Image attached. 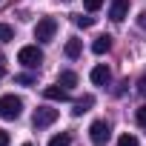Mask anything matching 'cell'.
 <instances>
[{
  "mask_svg": "<svg viewBox=\"0 0 146 146\" xmlns=\"http://www.w3.org/2000/svg\"><path fill=\"white\" fill-rule=\"evenodd\" d=\"M23 112V100L15 98V95H3L0 98V117L3 120H17Z\"/></svg>",
  "mask_w": 146,
  "mask_h": 146,
  "instance_id": "cell-1",
  "label": "cell"
},
{
  "mask_svg": "<svg viewBox=\"0 0 146 146\" xmlns=\"http://www.w3.org/2000/svg\"><path fill=\"white\" fill-rule=\"evenodd\" d=\"M54 32H57V20H54V17H43V20H37V26H35V40H37V43H49V40L54 37Z\"/></svg>",
  "mask_w": 146,
  "mask_h": 146,
  "instance_id": "cell-2",
  "label": "cell"
},
{
  "mask_svg": "<svg viewBox=\"0 0 146 146\" xmlns=\"http://www.w3.org/2000/svg\"><path fill=\"white\" fill-rule=\"evenodd\" d=\"M17 63H23L26 69H37V66L43 63V52H40L37 46H23V49L17 52Z\"/></svg>",
  "mask_w": 146,
  "mask_h": 146,
  "instance_id": "cell-3",
  "label": "cell"
},
{
  "mask_svg": "<svg viewBox=\"0 0 146 146\" xmlns=\"http://www.w3.org/2000/svg\"><path fill=\"white\" fill-rule=\"evenodd\" d=\"M89 137H92V143H95V146H106V143H109V137H112L109 123H106V120H95V123L89 126Z\"/></svg>",
  "mask_w": 146,
  "mask_h": 146,
  "instance_id": "cell-4",
  "label": "cell"
},
{
  "mask_svg": "<svg viewBox=\"0 0 146 146\" xmlns=\"http://www.w3.org/2000/svg\"><path fill=\"white\" fill-rule=\"evenodd\" d=\"M54 120H57V109H49V106H40V109L35 112V117H32L35 129H46V126H52Z\"/></svg>",
  "mask_w": 146,
  "mask_h": 146,
  "instance_id": "cell-5",
  "label": "cell"
},
{
  "mask_svg": "<svg viewBox=\"0 0 146 146\" xmlns=\"http://www.w3.org/2000/svg\"><path fill=\"white\" fill-rule=\"evenodd\" d=\"M126 15H129V0H112L109 17H112L115 23H120V20H126Z\"/></svg>",
  "mask_w": 146,
  "mask_h": 146,
  "instance_id": "cell-6",
  "label": "cell"
},
{
  "mask_svg": "<svg viewBox=\"0 0 146 146\" xmlns=\"http://www.w3.org/2000/svg\"><path fill=\"white\" fill-rule=\"evenodd\" d=\"M89 78H92V83H95V86H106V83L112 80V72H109V66L98 63V66L92 69V75H89Z\"/></svg>",
  "mask_w": 146,
  "mask_h": 146,
  "instance_id": "cell-7",
  "label": "cell"
},
{
  "mask_svg": "<svg viewBox=\"0 0 146 146\" xmlns=\"http://www.w3.org/2000/svg\"><path fill=\"white\" fill-rule=\"evenodd\" d=\"M43 95H46V100H60V103L69 100V89H63L60 83H57V86H46Z\"/></svg>",
  "mask_w": 146,
  "mask_h": 146,
  "instance_id": "cell-8",
  "label": "cell"
},
{
  "mask_svg": "<svg viewBox=\"0 0 146 146\" xmlns=\"http://www.w3.org/2000/svg\"><path fill=\"white\" fill-rule=\"evenodd\" d=\"M109 49H112V37H109V35L95 37V43H92V52H95V54H106Z\"/></svg>",
  "mask_w": 146,
  "mask_h": 146,
  "instance_id": "cell-9",
  "label": "cell"
},
{
  "mask_svg": "<svg viewBox=\"0 0 146 146\" xmlns=\"http://www.w3.org/2000/svg\"><path fill=\"white\" fill-rule=\"evenodd\" d=\"M95 106V98L92 95H83L80 100H75V109H72V115H83V112H89Z\"/></svg>",
  "mask_w": 146,
  "mask_h": 146,
  "instance_id": "cell-10",
  "label": "cell"
},
{
  "mask_svg": "<svg viewBox=\"0 0 146 146\" xmlns=\"http://www.w3.org/2000/svg\"><path fill=\"white\" fill-rule=\"evenodd\" d=\"M80 52H83V43H80L78 37H72V40L66 43V57L75 60V57H80Z\"/></svg>",
  "mask_w": 146,
  "mask_h": 146,
  "instance_id": "cell-11",
  "label": "cell"
},
{
  "mask_svg": "<svg viewBox=\"0 0 146 146\" xmlns=\"http://www.w3.org/2000/svg\"><path fill=\"white\" fill-rule=\"evenodd\" d=\"M57 83H60L63 89H72V86H78V75H75V72H60Z\"/></svg>",
  "mask_w": 146,
  "mask_h": 146,
  "instance_id": "cell-12",
  "label": "cell"
},
{
  "mask_svg": "<svg viewBox=\"0 0 146 146\" xmlns=\"http://www.w3.org/2000/svg\"><path fill=\"white\" fill-rule=\"evenodd\" d=\"M69 143H72V135L69 132H60V135H54L49 140V146H69Z\"/></svg>",
  "mask_w": 146,
  "mask_h": 146,
  "instance_id": "cell-13",
  "label": "cell"
},
{
  "mask_svg": "<svg viewBox=\"0 0 146 146\" xmlns=\"http://www.w3.org/2000/svg\"><path fill=\"white\" fill-rule=\"evenodd\" d=\"M9 40H15V29L9 23H0V43H9Z\"/></svg>",
  "mask_w": 146,
  "mask_h": 146,
  "instance_id": "cell-14",
  "label": "cell"
},
{
  "mask_svg": "<svg viewBox=\"0 0 146 146\" xmlns=\"http://www.w3.org/2000/svg\"><path fill=\"white\" fill-rule=\"evenodd\" d=\"M95 23V17H83V15H75V26H80V29H89Z\"/></svg>",
  "mask_w": 146,
  "mask_h": 146,
  "instance_id": "cell-15",
  "label": "cell"
},
{
  "mask_svg": "<svg viewBox=\"0 0 146 146\" xmlns=\"http://www.w3.org/2000/svg\"><path fill=\"white\" fill-rule=\"evenodd\" d=\"M117 146H137V137L135 135H120L117 137Z\"/></svg>",
  "mask_w": 146,
  "mask_h": 146,
  "instance_id": "cell-16",
  "label": "cell"
},
{
  "mask_svg": "<svg viewBox=\"0 0 146 146\" xmlns=\"http://www.w3.org/2000/svg\"><path fill=\"white\" fill-rule=\"evenodd\" d=\"M135 120H137V126H143V129H146V103H143V106H137Z\"/></svg>",
  "mask_w": 146,
  "mask_h": 146,
  "instance_id": "cell-17",
  "label": "cell"
},
{
  "mask_svg": "<svg viewBox=\"0 0 146 146\" xmlns=\"http://www.w3.org/2000/svg\"><path fill=\"white\" fill-rule=\"evenodd\" d=\"M15 83H20V86H32V83H35V75H17Z\"/></svg>",
  "mask_w": 146,
  "mask_h": 146,
  "instance_id": "cell-18",
  "label": "cell"
},
{
  "mask_svg": "<svg viewBox=\"0 0 146 146\" xmlns=\"http://www.w3.org/2000/svg\"><path fill=\"white\" fill-rule=\"evenodd\" d=\"M83 6H86V12H98L103 6V0H83Z\"/></svg>",
  "mask_w": 146,
  "mask_h": 146,
  "instance_id": "cell-19",
  "label": "cell"
},
{
  "mask_svg": "<svg viewBox=\"0 0 146 146\" xmlns=\"http://www.w3.org/2000/svg\"><path fill=\"white\" fill-rule=\"evenodd\" d=\"M0 146H9V132L0 129Z\"/></svg>",
  "mask_w": 146,
  "mask_h": 146,
  "instance_id": "cell-20",
  "label": "cell"
},
{
  "mask_svg": "<svg viewBox=\"0 0 146 146\" xmlns=\"http://www.w3.org/2000/svg\"><path fill=\"white\" fill-rule=\"evenodd\" d=\"M137 26L146 32V12H140V17H137Z\"/></svg>",
  "mask_w": 146,
  "mask_h": 146,
  "instance_id": "cell-21",
  "label": "cell"
},
{
  "mask_svg": "<svg viewBox=\"0 0 146 146\" xmlns=\"http://www.w3.org/2000/svg\"><path fill=\"white\" fill-rule=\"evenodd\" d=\"M137 92H140V95H143V98H146V78H143V80H140V83H137Z\"/></svg>",
  "mask_w": 146,
  "mask_h": 146,
  "instance_id": "cell-22",
  "label": "cell"
},
{
  "mask_svg": "<svg viewBox=\"0 0 146 146\" xmlns=\"http://www.w3.org/2000/svg\"><path fill=\"white\" fill-rule=\"evenodd\" d=\"M0 78H3V63H0Z\"/></svg>",
  "mask_w": 146,
  "mask_h": 146,
  "instance_id": "cell-23",
  "label": "cell"
},
{
  "mask_svg": "<svg viewBox=\"0 0 146 146\" xmlns=\"http://www.w3.org/2000/svg\"><path fill=\"white\" fill-rule=\"evenodd\" d=\"M23 146H32V143H23Z\"/></svg>",
  "mask_w": 146,
  "mask_h": 146,
  "instance_id": "cell-24",
  "label": "cell"
}]
</instances>
